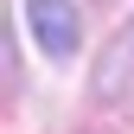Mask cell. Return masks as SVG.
<instances>
[{"instance_id":"1","label":"cell","mask_w":134,"mask_h":134,"mask_svg":"<svg viewBox=\"0 0 134 134\" xmlns=\"http://www.w3.org/2000/svg\"><path fill=\"white\" fill-rule=\"evenodd\" d=\"M26 26L38 32L45 58H77L83 26H77V7H70V0H26Z\"/></svg>"},{"instance_id":"2","label":"cell","mask_w":134,"mask_h":134,"mask_svg":"<svg viewBox=\"0 0 134 134\" xmlns=\"http://www.w3.org/2000/svg\"><path fill=\"white\" fill-rule=\"evenodd\" d=\"M128 90H134V26L115 32L109 51H102V64H96V96H102V102H121Z\"/></svg>"}]
</instances>
